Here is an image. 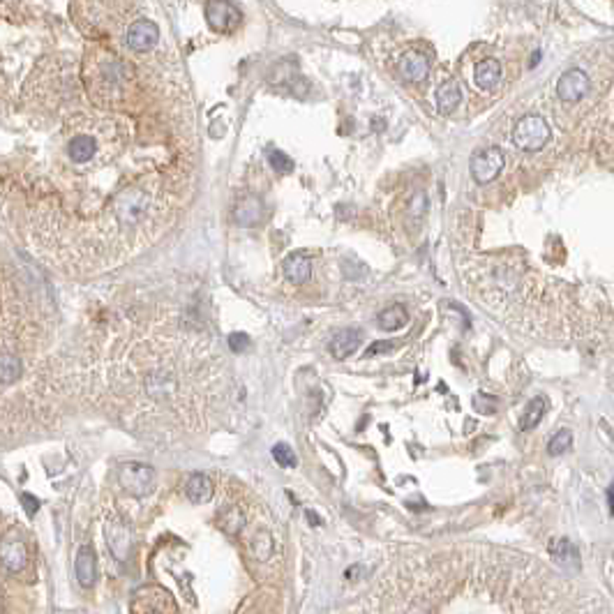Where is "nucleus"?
<instances>
[{
  "instance_id": "1",
  "label": "nucleus",
  "mask_w": 614,
  "mask_h": 614,
  "mask_svg": "<svg viewBox=\"0 0 614 614\" xmlns=\"http://www.w3.org/2000/svg\"><path fill=\"white\" fill-rule=\"evenodd\" d=\"M513 141L519 151H527V153L541 151V148L550 141V125L545 123V118L529 114L517 120V125L513 129Z\"/></svg>"
},
{
  "instance_id": "2",
  "label": "nucleus",
  "mask_w": 614,
  "mask_h": 614,
  "mask_svg": "<svg viewBox=\"0 0 614 614\" xmlns=\"http://www.w3.org/2000/svg\"><path fill=\"white\" fill-rule=\"evenodd\" d=\"M118 483L123 485L127 495L146 497L155 483V471L153 467H148V464H141V462H125V464H120V469H118Z\"/></svg>"
},
{
  "instance_id": "3",
  "label": "nucleus",
  "mask_w": 614,
  "mask_h": 614,
  "mask_svg": "<svg viewBox=\"0 0 614 614\" xmlns=\"http://www.w3.org/2000/svg\"><path fill=\"white\" fill-rule=\"evenodd\" d=\"M469 169H471V176L476 183H480V185L492 183L501 173V169H504V153H501L497 146L483 148V151H478L471 157Z\"/></svg>"
},
{
  "instance_id": "4",
  "label": "nucleus",
  "mask_w": 614,
  "mask_h": 614,
  "mask_svg": "<svg viewBox=\"0 0 614 614\" xmlns=\"http://www.w3.org/2000/svg\"><path fill=\"white\" fill-rule=\"evenodd\" d=\"M589 88H591V81L587 77V72H582L580 68L566 70L559 77V81H556V95H559L561 102H569V104L580 102L589 92Z\"/></svg>"
},
{
  "instance_id": "5",
  "label": "nucleus",
  "mask_w": 614,
  "mask_h": 614,
  "mask_svg": "<svg viewBox=\"0 0 614 614\" xmlns=\"http://www.w3.org/2000/svg\"><path fill=\"white\" fill-rule=\"evenodd\" d=\"M206 18L215 33H231L240 21V12L229 0H208Z\"/></svg>"
},
{
  "instance_id": "6",
  "label": "nucleus",
  "mask_w": 614,
  "mask_h": 614,
  "mask_svg": "<svg viewBox=\"0 0 614 614\" xmlns=\"http://www.w3.org/2000/svg\"><path fill=\"white\" fill-rule=\"evenodd\" d=\"M160 40V28H157L151 18H139L127 28V46L136 53L151 51Z\"/></svg>"
},
{
  "instance_id": "7",
  "label": "nucleus",
  "mask_w": 614,
  "mask_h": 614,
  "mask_svg": "<svg viewBox=\"0 0 614 614\" xmlns=\"http://www.w3.org/2000/svg\"><path fill=\"white\" fill-rule=\"evenodd\" d=\"M397 72L409 83H421L427 79V72H430V58H427V53L411 49L399 58Z\"/></svg>"
},
{
  "instance_id": "8",
  "label": "nucleus",
  "mask_w": 614,
  "mask_h": 614,
  "mask_svg": "<svg viewBox=\"0 0 614 614\" xmlns=\"http://www.w3.org/2000/svg\"><path fill=\"white\" fill-rule=\"evenodd\" d=\"M0 554H3L5 571H9V573H18L28 561L26 543L18 541V538H5L3 547H0Z\"/></svg>"
},
{
  "instance_id": "9",
  "label": "nucleus",
  "mask_w": 614,
  "mask_h": 614,
  "mask_svg": "<svg viewBox=\"0 0 614 614\" xmlns=\"http://www.w3.org/2000/svg\"><path fill=\"white\" fill-rule=\"evenodd\" d=\"M360 340H362V335H360V330H356V328L340 330V333L330 340V353H333V356L338 358V360L349 358L351 353L360 347Z\"/></svg>"
},
{
  "instance_id": "10",
  "label": "nucleus",
  "mask_w": 614,
  "mask_h": 614,
  "mask_svg": "<svg viewBox=\"0 0 614 614\" xmlns=\"http://www.w3.org/2000/svg\"><path fill=\"white\" fill-rule=\"evenodd\" d=\"M74 571H77V578L81 587H92L95 582V554H92V547L90 545H83L81 550L77 552V561H74Z\"/></svg>"
},
{
  "instance_id": "11",
  "label": "nucleus",
  "mask_w": 614,
  "mask_h": 614,
  "mask_svg": "<svg viewBox=\"0 0 614 614\" xmlns=\"http://www.w3.org/2000/svg\"><path fill=\"white\" fill-rule=\"evenodd\" d=\"M282 268H284L286 280L293 284H303L310 280V275H312V262L305 254H289L284 259Z\"/></svg>"
},
{
  "instance_id": "12",
  "label": "nucleus",
  "mask_w": 614,
  "mask_h": 614,
  "mask_svg": "<svg viewBox=\"0 0 614 614\" xmlns=\"http://www.w3.org/2000/svg\"><path fill=\"white\" fill-rule=\"evenodd\" d=\"M185 492H188V499L192 504H208L212 499V483L206 473H192L188 478V485H185Z\"/></svg>"
},
{
  "instance_id": "13",
  "label": "nucleus",
  "mask_w": 614,
  "mask_h": 614,
  "mask_svg": "<svg viewBox=\"0 0 614 614\" xmlns=\"http://www.w3.org/2000/svg\"><path fill=\"white\" fill-rule=\"evenodd\" d=\"M473 79H476L480 90H492L497 88V83L501 81V65L495 58H485L476 65V72H473Z\"/></svg>"
},
{
  "instance_id": "14",
  "label": "nucleus",
  "mask_w": 614,
  "mask_h": 614,
  "mask_svg": "<svg viewBox=\"0 0 614 614\" xmlns=\"http://www.w3.org/2000/svg\"><path fill=\"white\" fill-rule=\"evenodd\" d=\"M107 538H109V547L111 552H114V556L118 561H125L127 556V550H129V532L125 524L120 522H109L107 524Z\"/></svg>"
},
{
  "instance_id": "15",
  "label": "nucleus",
  "mask_w": 614,
  "mask_h": 614,
  "mask_svg": "<svg viewBox=\"0 0 614 614\" xmlns=\"http://www.w3.org/2000/svg\"><path fill=\"white\" fill-rule=\"evenodd\" d=\"M460 99H462V88L458 81H446L436 90V107H439L441 114H451L460 107Z\"/></svg>"
},
{
  "instance_id": "16",
  "label": "nucleus",
  "mask_w": 614,
  "mask_h": 614,
  "mask_svg": "<svg viewBox=\"0 0 614 614\" xmlns=\"http://www.w3.org/2000/svg\"><path fill=\"white\" fill-rule=\"evenodd\" d=\"M95 139L92 136H88V134H77V136H72V141H70V146H68V155H70V160L72 162H77V164H83V162H90L92 160V155H95Z\"/></svg>"
},
{
  "instance_id": "17",
  "label": "nucleus",
  "mask_w": 614,
  "mask_h": 614,
  "mask_svg": "<svg viewBox=\"0 0 614 614\" xmlns=\"http://www.w3.org/2000/svg\"><path fill=\"white\" fill-rule=\"evenodd\" d=\"M545 411H547V399L543 395L534 397L532 402L524 406L522 416H519V430H534V427L543 421Z\"/></svg>"
},
{
  "instance_id": "18",
  "label": "nucleus",
  "mask_w": 614,
  "mask_h": 614,
  "mask_svg": "<svg viewBox=\"0 0 614 614\" xmlns=\"http://www.w3.org/2000/svg\"><path fill=\"white\" fill-rule=\"evenodd\" d=\"M406 321H409V314H406V310H404V305H390L388 310H384V312L377 316L379 328H381V330H388V333L399 330Z\"/></svg>"
},
{
  "instance_id": "19",
  "label": "nucleus",
  "mask_w": 614,
  "mask_h": 614,
  "mask_svg": "<svg viewBox=\"0 0 614 614\" xmlns=\"http://www.w3.org/2000/svg\"><path fill=\"white\" fill-rule=\"evenodd\" d=\"M550 554L554 556V561L556 564H561V566H566V569H578V550H575L573 547V543L571 541H552L550 543Z\"/></svg>"
},
{
  "instance_id": "20",
  "label": "nucleus",
  "mask_w": 614,
  "mask_h": 614,
  "mask_svg": "<svg viewBox=\"0 0 614 614\" xmlns=\"http://www.w3.org/2000/svg\"><path fill=\"white\" fill-rule=\"evenodd\" d=\"M259 217H262V206H259L257 199L240 201V206L236 208V222H238V225L249 227V225H254V222H259Z\"/></svg>"
},
{
  "instance_id": "21",
  "label": "nucleus",
  "mask_w": 614,
  "mask_h": 614,
  "mask_svg": "<svg viewBox=\"0 0 614 614\" xmlns=\"http://www.w3.org/2000/svg\"><path fill=\"white\" fill-rule=\"evenodd\" d=\"M0 375H3V386L7 388L12 381L18 379V375H21V360L12 356L9 351H5L3 360H0Z\"/></svg>"
},
{
  "instance_id": "22",
  "label": "nucleus",
  "mask_w": 614,
  "mask_h": 614,
  "mask_svg": "<svg viewBox=\"0 0 614 614\" xmlns=\"http://www.w3.org/2000/svg\"><path fill=\"white\" fill-rule=\"evenodd\" d=\"M573 446V432L571 430H559L556 432L550 443H547V451H550V455H564L566 451H569Z\"/></svg>"
},
{
  "instance_id": "23",
  "label": "nucleus",
  "mask_w": 614,
  "mask_h": 614,
  "mask_svg": "<svg viewBox=\"0 0 614 614\" xmlns=\"http://www.w3.org/2000/svg\"><path fill=\"white\" fill-rule=\"evenodd\" d=\"M273 458H275V462L280 464V467H284V469H293L296 467V453H293V448L289 443H275L273 446Z\"/></svg>"
},
{
  "instance_id": "24",
  "label": "nucleus",
  "mask_w": 614,
  "mask_h": 614,
  "mask_svg": "<svg viewBox=\"0 0 614 614\" xmlns=\"http://www.w3.org/2000/svg\"><path fill=\"white\" fill-rule=\"evenodd\" d=\"M268 160H271V166L275 171L280 173H289L293 169V162L289 155H284L282 151H268Z\"/></svg>"
},
{
  "instance_id": "25",
  "label": "nucleus",
  "mask_w": 614,
  "mask_h": 614,
  "mask_svg": "<svg viewBox=\"0 0 614 614\" xmlns=\"http://www.w3.org/2000/svg\"><path fill=\"white\" fill-rule=\"evenodd\" d=\"M254 552L259 559H271V552H273V541L268 534H259L254 536Z\"/></svg>"
},
{
  "instance_id": "26",
  "label": "nucleus",
  "mask_w": 614,
  "mask_h": 614,
  "mask_svg": "<svg viewBox=\"0 0 614 614\" xmlns=\"http://www.w3.org/2000/svg\"><path fill=\"white\" fill-rule=\"evenodd\" d=\"M395 349V344L393 342H377V344H372V347L365 351V356H377V353H388V351H393Z\"/></svg>"
},
{
  "instance_id": "27",
  "label": "nucleus",
  "mask_w": 614,
  "mask_h": 614,
  "mask_svg": "<svg viewBox=\"0 0 614 614\" xmlns=\"http://www.w3.org/2000/svg\"><path fill=\"white\" fill-rule=\"evenodd\" d=\"M229 344H231V349L234 351H243V349H247V344H249V338L247 335H243V333H236V335H231L229 338Z\"/></svg>"
},
{
  "instance_id": "28",
  "label": "nucleus",
  "mask_w": 614,
  "mask_h": 614,
  "mask_svg": "<svg viewBox=\"0 0 614 614\" xmlns=\"http://www.w3.org/2000/svg\"><path fill=\"white\" fill-rule=\"evenodd\" d=\"M21 501H23V508H26L28 517H33L37 513V508H40V501H37L33 495H21Z\"/></svg>"
},
{
  "instance_id": "29",
  "label": "nucleus",
  "mask_w": 614,
  "mask_h": 614,
  "mask_svg": "<svg viewBox=\"0 0 614 614\" xmlns=\"http://www.w3.org/2000/svg\"><path fill=\"white\" fill-rule=\"evenodd\" d=\"M608 501H610V513L614 515V483H612L610 490H608Z\"/></svg>"
}]
</instances>
